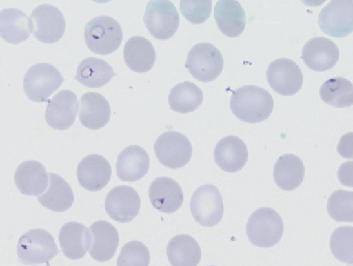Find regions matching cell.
I'll use <instances>...</instances> for the list:
<instances>
[{"mask_svg":"<svg viewBox=\"0 0 353 266\" xmlns=\"http://www.w3.org/2000/svg\"><path fill=\"white\" fill-rule=\"evenodd\" d=\"M219 30L229 38H236L245 31V12L236 0H219L214 10Z\"/></svg>","mask_w":353,"mask_h":266,"instance_id":"603a6c76","label":"cell"},{"mask_svg":"<svg viewBox=\"0 0 353 266\" xmlns=\"http://www.w3.org/2000/svg\"><path fill=\"white\" fill-rule=\"evenodd\" d=\"M319 94L325 103L342 108L353 105V85L349 80L341 78H331L322 84Z\"/></svg>","mask_w":353,"mask_h":266,"instance_id":"1f68e13d","label":"cell"},{"mask_svg":"<svg viewBox=\"0 0 353 266\" xmlns=\"http://www.w3.org/2000/svg\"><path fill=\"white\" fill-rule=\"evenodd\" d=\"M339 181L345 186L352 187V162L344 163L339 170Z\"/></svg>","mask_w":353,"mask_h":266,"instance_id":"8d00e7d4","label":"cell"},{"mask_svg":"<svg viewBox=\"0 0 353 266\" xmlns=\"http://www.w3.org/2000/svg\"><path fill=\"white\" fill-rule=\"evenodd\" d=\"M167 256L174 266H196L201 258L198 243L192 236L180 234L174 236L167 247Z\"/></svg>","mask_w":353,"mask_h":266,"instance_id":"f1b7e54d","label":"cell"},{"mask_svg":"<svg viewBox=\"0 0 353 266\" xmlns=\"http://www.w3.org/2000/svg\"><path fill=\"white\" fill-rule=\"evenodd\" d=\"M85 42L93 52L108 55L121 46L123 29L119 22L108 16H99L88 22L84 28Z\"/></svg>","mask_w":353,"mask_h":266,"instance_id":"7a4b0ae2","label":"cell"},{"mask_svg":"<svg viewBox=\"0 0 353 266\" xmlns=\"http://www.w3.org/2000/svg\"><path fill=\"white\" fill-rule=\"evenodd\" d=\"M110 116V106L104 96L96 92H88L81 96L79 118L83 127L93 130L103 128Z\"/></svg>","mask_w":353,"mask_h":266,"instance_id":"44dd1931","label":"cell"},{"mask_svg":"<svg viewBox=\"0 0 353 266\" xmlns=\"http://www.w3.org/2000/svg\"><path fill=\"white\" fill-rule=\"evenodd\" d=\"M249 157L248 147L239 137L228 136L221 139L216 146L214 158L223 171L234 173L242 170Z\"/></svg>","mask_w":353,"mask_h":266,"instance_id":"d6986e66","label":"cell"},{"mask_svg":"<svg viewBox=\"0 0 353 266\" xmlns=\"http://www.w3.org/2000/svg\"><path fill=\"white\" fill-rule=\"evenodd\" d=\"M352 227H341L332 234L330 249L339 260L352 265Z\"/></svg>","mask_w":353,"mask_h":266,"instance_id":"836d02e7","label":"cell"},{"mask_svg":"<svg viewBox=\"0 0 353 266\" xmlns=\"http://www.w3.org/2000/svg\"><path fill=\"white\" fill-rule=\"evenodd\" d=\"M112 168L109 162L102 156L90 155L79 163L77 176L79 185L85 190L98 192L109 183Z\"/></svg>","mask_w":353,"mask_h":266,"instance_id":"9a60e30c","label":"cell"},{"mask_svg":"<svg viewBox=\"0 0 353 266\" xmlns=\"http://www.w3.org/2000/svg\"><path fill=\"white\" fill-rule=\"evenodd\" d=\"M211 0H182L181 11L185 18L193 24H202L212 13Z\"/></svg>","mask_w":353,"mask_h":266,"instance_id":"d590c367","label":"cell"},{"mask_svg":"<svg viewBox=\"0 0 353 266\" xmlns=\"http://www.w3.org/2000/svg\"><path fill=\"white\" fill-rule=\"evenodd\" d=\"M267 77L273 90L284 96L296 95L303 84V74L299 66L287 58L272 62L268 69Z\"/></svg>","mask_w":353,"mask_h":266,"instance_id":"7c38bea8","label":"cell"},{"mask_svg":"<svg viewBox=\"0 0 353 266\" xmlns=\"http://www.w3.org/2000/svg\"><path fill=\"white\" fill-rule=\"evenodd\" d=\"M353 2L352 0H333L319 15L321 31L335 38H344L353 32Z\"/></svg>","mask_w":353,"mask_h":266,"instance_id":"30bf717a","label":"cell"},{"mask_svg":"<svg viewBox=\"0 0 353 266\" xmlns=\"http://www.w3.org/2000/svg\"><path fill=\"white\" fill-rule=\"evenodd\" d=\"M150 164V156L143 147L139 145H130L117 156V175L122 181L136 182L141 180L146 175Z\"/></svg>","mask_w":353,"mask_h":266,"instance_id":"ac0fdd59","label":"cell"},{"mask_svg":"<svg viewBox=\"0 0 353 266\" xmlns=\"http://www.w3.org/2000/svg\"><path fill=\"white\" fill-rule=\"evenodd\" d=\"M105 211L112 220L126 223L133 221L141 209V199L137 192L129 186L112 189L105 201Z\"/></svg>","mask_w":353,"mask_h":266,"instance_id":"4fadbf2b","label":"cell"},{"mask_svg":"<svg viewBox=\"0 0 353 266\" xmlns=\"http://www.w3.org/2000/svg\"><path fill=\"white\" fill-rule=\"evenodd\" d=\"M78 100L75 94L63 90L48 101L45 118L47 124L54 130H65L75 123L78 112Z\"/></svg>","mask_w":353,"mask_h":266,"instance_id":"5bb4252c","label":"cell"},{"mask_svg":"<svg viewBox=\"0 0 353 266\" xmlns=\"http://www.w3.org/2000/svg\"><path fill=\"white\" fill-rule=\"evenodd\" d=\"M62 251L65 256L72 260L83 258L92 245L90 229L77 222H70L61 228L59 233Z\"/></svg>","mask_w":353,"mask_h":266,"instance_id":"ffe728a7","label":"cell"},{"mask_svg":"<svg viewBox=\"0 0 353 266\" xmlns=\"http://www.w3.org/2000/svg\"><path fill=\"white\" fill-rule=\"evenodd\" d=\"M283 232V219L277 212L270 208L254 212L247 224L248 239L260 248H271L277 245Z\"/></svg>","mask_w":353,"mask_h":266,"instance_id":"3957f363","label":"cell"},{"mask_svg":"<svg viewBox=\"0 0 353 266\" xmlns=\"http://www.w3.org/2000/svg\"><path fill=\"white\" fill-rule=\"evenodd\" d=\"M31 19L34 35L41 42L52 44L60 41L66 31L63 12L54 6L41 5L33 11Z\"/></svg>","mask_w":353,"mask_h":266,"instance_id":"8fae6325","label":"cell"},{"mask_svg":"<svg viewBox=\"0 0 353 266\" xmlns=\"http://www.w3.org/2000/svg\"><path fill=\"white\" fill-rule=\"evenodd\" d=\"M353 192L340 190L334 192L328 201L327 210L330 217L337 222L353 221Z\"/></svg>","mask_w":353,"mask_h":266,"instance_id":"d6a6232c","label":"cell"},{"mask_svg":"<svg viewBox=\"0 0 353 266\" xmlns=\"http://www.w3.org/2000/svg\"><path fill=\"white\" fill-rule=\"evenodd\" d=\"M48 176L43 164L36 161H27L16 170L14 182L22 194L39 196L48 186Z\"/></svg>","mask_w":353,"mask_h":266,"instance_id":"7402d4cb","label":"cell"},{"mask_svg":"<svg viewBox=\"0 0 353 266\" xmlns=\"http://www.w3.org/2000/svg\"><path fill=\"white\" fill-rule=\"evenodd\" d=\"M185 66L194 78L203 83H209L221 75L224 61L216 47L211 43H203L190 50Z\"/></svg>","mask_w":353,"mask_h":266,"instance_id":"8992f818","label":"cell"},{"mask_svg":"<svg viewBox=\"0 0 353 266\" xmlns=\"http://www.w3.org/2000/svg\"><path fill=\"white\" fill-rule=\"evenodd\" d=\"M143 20L151 35L161 41L171 39L180 25L179 12L168 0H152L149 2Z\"/></svg>","mask_w":353,"mask_h":266,"instance_id":"52a82bcc","label":"cell"},{"mask_svg":"<svg viewBox=\"0 0 353 266\" xmlns=\"http://www.w3.org/2000/svg\"><path fill=\"white\" fill-rule=\"evenodd\" d=\"M151 256L148 248L142 243L132 241L122 249L117 266H148Z\"/></svg>","mask_w":353,"mask_h":266,"instance_id":"e575fe53","label":"cell"},{"mask_svg":"<svg viewBox=\"0 0 353 266\" xmlns=\"http://www.w3.org/2000/svg\"><path fill=\"white\" fill-rule=\"evenodd\" d=\"M113 68L97 57L85 59L77 67L75 79L88 88H101L114 76Z\"/></svg>","mask_w":353,"mask_h":266,"instance_id":"f546056e","label":"cell"},{"mask_svg":"<svg viewBox=\"0 0 353 266\" xmlns=\"http://www.w3.org/2000/svg\"><path fill=\"white\" fill-rule=\"evenodd\" d=\"M149 196L154 208L165 214L179 211L184 201L181 186L168 177L157 178L150 187Z\"/></svg>","mask_w":353,"mask_h":266,"instance_id":"e0dca14e","label":"cell"},{"mask_svg":"<svg viewBox=\"0 0 353 266\" xmlns=\"http://www.w3.org/2000/svg\"><path fill=\"white\" fill-rule=\"evenodd\" d=\"M124 58L128 67L133 72L145 73L154 66L157 53L152 43L142 37H133L126 43Z\"/></svg>","mask_w":353,"mask_h":266,"instance_id":"484cf974","label":"cell"},{"mask_svg":"<svg viewBox=\"0 0 353 266\" xmlns=\"http://www.w3.org/2000/svg\"><path fill=\"white\" fill-rule=\"evenodd\" d=\"M59 252L53 236L41 229L24 233L17 247L18 259L24 265L48 263Z\"/></svg>","mask_w":353,"mask_h":266,"instance_id":"277c9868","label":"cell"},{"mask_svg":"<svg viewBox=\"0 0 353 266\" xmlns=\"http://www.w3.org/2000/svg\"><path fill=\"white\" fill-rule=\"evenodd\" d=\"M90 230L92 235L90 256L99 262H106L112 259L119 245V232L105 221L94 223Z\"/></svg>","mask_w":353,"mask_h":266,"instance_id":"d4e9b609","label":"cell"},{"mask_svg":"<svg viewBox=\"0 0 353 266\" xmlns=\"http://www.w3.org/2000/svg\"><path fill=\"white\" fill-rule=\"evenodd\" d=\"M230 105L232 113L239 120L254 124L268 119L273 112L274 101L264 88L245 85L233 92Z\"/></svg>","mask_w":353,"mask_h":266,"instance_id":"6da1fadb","label":"cell"},{"mask_svg":"<svg viewBox=\"0 0 353 266\" xmlns=\"http://www.w3.org/2000/svg\"><path fill=\"white\" fill-rule=\"evenodd\" d=\"M154 151L160 163L171 169L185 166L193 153L192 145L187 136L174 131L166 132L158 137Z\"/></svg>","mask_w":353,"mask_h":266,"instance_id":"ba28073f","label":"cell"},{"mask_svg":"<svg viewBox=\"0 0 353 266\" xmlns=\"http://www.w3.org/2000/svg\"><path fill=\"white\" fill-rule=\"evenodd\" d=\"M190 209L194 220L203 227H214L223 218L224 206L223 198L218 188L205 185L198 188L194 193Z\"/></svg>","mask_w":353,"mask_h":266,"instance_id":"9c48e42d","label":"cell"},{"mask_svg":"<svg viewBox=\"0 0 353 266\" xmlns=\"http://www.w3.org/2000/svg\"><path fill=\"white\" fill-rule=\"evenodd\" d=\"M32 32H34L33 22L22 11L10 8L0 12V35L8 43H21Z\"/></svg>","mask_w":353,"mask_h":266,"instance_id":"cb8c5ba5","label":"cell"},{"mask_svg":"<svg viewBox=\"0 0 353 266\" xmlns=\"http://www.w3.org/2000/svg\"><path fill=\"white\" fill-rule=\"evenodd\" d=\"M203 94L194 83L185 81L174 85L169 94L170 108L181 114L196 110L203 103Z\"/></svg>","mask_w":353,"mask_h":266,"instance_id":"4dcf8cb0","label":"cell"},{"mask_svg":"<svg viewBox=\"0 0 353 266\" xmlns=\"http://www.w3.org/2000/svg\"><path fill=\"white\" fill-rule=\"evenodd\" d=\"M305 167L303 161L294 154H285L279 158L274 168V178L278 187L285 191L299 188L305 178Z\"/></svg>","mask_w":353,"mask_h":266,"instance_id":"83f0119b","label":"cell"},{"mask_svg":"<svg viewBox=\"0 0 353 266\" xmlns=\"http://www.w3.org/2000/svg\"><path fill=\"white\" fill-rule=\"evenodd\" d=\"M65 79L59 70L48 63H39L26 72L23 79L27 97L36 103H46Z\"/></svg>","mask_w":353,"mask_h":266,"instance_id":"5b68a950","label":"cell"},{"mask_svg":"<svg viewBox=\"0 0 353 266\" xmlns=\"http://www.w3.org/2000/svg\"><path fill=\"white\" fill-rule=\"evenodd\" d=\"M49 185L46 192L38 197L47 209L61 213L69 210L74 201L72 187L61 176L49 173Z\"/></svg>","mask_w":353,"mask_h":266,"instance_id":"4316f807","label":"cell"},{"mask_svg":"<svg viewBox=\"0 0 353 266\" xmlns=\"http://www.w3.org/2000/svg\"><path fill=\"white\" fill-rule=\"evenodd\" d=\"M302 57L305 64L315 72H325L332 69L338 63L340 51L331 40L316 37L304 46Z\"/></svg>","mask_w":353,"mask_h":266,"instance_id":"2e32d148","label":"cell"}]
</instances>
